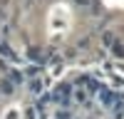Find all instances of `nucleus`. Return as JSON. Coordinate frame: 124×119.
Instances as JSON below:
<instances>
[{"label": "nucleus", "mask_w": 124, "mask_h": 119, "mask_svg": "<svg viewBox=\"0 0 124 119\" xmlns=\"http://www.w3.org/2000/svg\"><path fill=\"white\" fill-rule=\"evenodd\" d=\"M0 52H3L5 57H10V60H13V57H15L13 52H10V47H8V45H3V47H0Z\"/></svg>", "instance_id": "2"}, {"label": "nucleus", "mask_w": 124, "mask_h": 119, "mask_svg": "<svg viewBox=\"0 0 124 119\" xmlns=\"http://www.w3.org/2000/svg\"><path fill=\"white\" fill-rule=\"evenodd\" d=\"M114 52H117V57H124V47L122 45H114Z\"/></svg>", "instance_id": "3"}, {"label": "nucleus", "mask_w": 124, "mask_h": 119, "mask_svg": "<svg viewBox=\"0 0 124 119\" xmlns=\"http://www.w3.org/2000/svg\"><path fill=\"white\" fill-rule=\"evenodd\" d=\"M77 3H82V5H87V3H89V0H77Z\"/></svg>", "instance_id": "5"}, {"label": "nucleus", "mask_w": 124, "mask_h": 119, "mask_svg": "<svg viewBox=\"0 0 124 119\" xmlns=\"http://www.w3.org/2000/svg\"><path fill=\"white\" fill-rule=\"evenodd\" d=\"M67 97H70V87H67V84L57 87V92H55V99H57V102H67Z\"/></svg>", "instance_id": "1"}, {"label": "nucleus", "mask_w": 124, "mask_h": 119, "mask_svg": "<svg viewBox=\"0 0 124 119\" xmlns=\"http://www.w3.org/2000/svg\"><path fill=\"white\" fill-rule=\"evenodd\" d=\"M60 119H70V114H67V112H62V114H60Z\"/></svg>", "instance_id": "4"}]
</instances>
